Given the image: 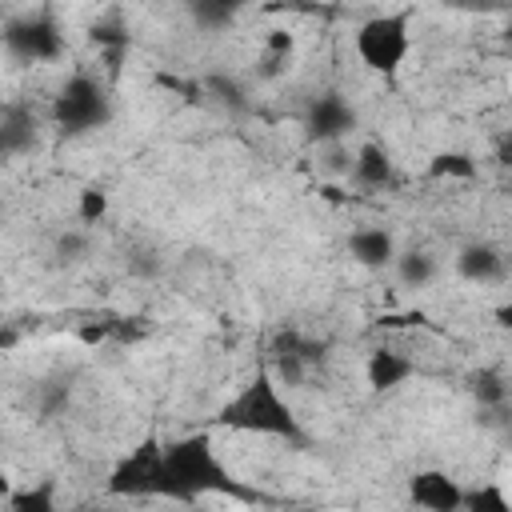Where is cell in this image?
Segmentation results:
<instances>
[{
	"label": "cell",
	"mask_w": 512,
	"mask_h": 512,
	"mask_svg": "<svg viewBox=\"0 0 512 512\" xmlns=\"http://www.w3.org/2000/svg\"><path fill=\"white\" fill-rule=\"evenodd\" d=\"M200 496H228L240 504H276L264 488L244 484L224 468L208 432H188L164 444V496L160 500L196 504Z\"/></svg>",
	"instance_id": "cell-1"
},
{
	"label": "cell",
	"mask_w": 512,
	"mask_h": 512,
	"mask_svg": "<svg viewBox=\"0 0 512 512\" xmlns=\"http://www.w3.org/2000/svg\"><path fill=\"white\" fill-rule=\"evenodd\" d=\"M216 424L228 432H252V436H272L284 444L304 448L308 432L300 428L296 408L288 404L284 388L276 384V376L268 368H256V376L216 412Z\"/></svg>",
	"instance_id": "cell-2"
},
{
	"label": "cell",
	"mask_w": 512,
	"mask_h": 512,
	"mask_svg": "<svg viewBox=\"0 0 512 512\" xmlns=\"http://www.w3.org/2000/svg\"><path fill=\"white\" fill-rule=\"evenodd\" d=\"M112 120V96L104 88L100 76L92 72H72L56 96H52V124L64 132V136H84V132H96Z\"/></svg>",
	"instance_id": "cell-3"
},
{
	"label": "cell",
	"mask_w": 512,
	"mask_h": 512,
	"mask_svg": "<svg viewBox=\"0 0 512 512\" xmlns=\"http://www.w3.org/2000/svg\"><path fill=\"white\" fill-rule=\"evenodd\" d=\"M352 44L368 72L392 80L412 52V16L408 12H376L356 28Z\"/></svg>",
	"instance_id": "cell-4"
},
{
	"label": "cell",
	"mask_w": 512,
	"mask_h": 512,
	"mask_svg": "<svg viewBox=\"0 0 512 512\" xmlns=\"http://www.w3.org/2000/svg\"><path fill=\"white\" fill-rule=\"evenodd\" d=\"M104 492L116 500H160L164 496V444L144 436L104 480Z\"/></svg>",
	"instance_id": "cell-5"
},
{
	"label": "cell",
	"mask_w": 512,
	"mask_h": 512,
	"mask_svg": "<svg viewBox=\"0 0 512 512\" xmlns=\"http://www.w3.org/2000/svg\"><path fill=\"white\" fill-rule=\"evenodd\" d=\"M4 48L24 64H52L64 56V28L48 8L20 12L4 24Z\"/></svg>",
	"instance_id": "cell-6"
},
{
	"label": "cell",
	"mask_w": 512,
	"mask_h": 512,
	"mask_svg": "<svg viewBox=\"0 0 512 512\" xmlns=\"http://www.w3.org/2000/svg\"><path fill=\"white\" fill-rule=\"evenodd\" d=\"M316 364H324V344L304 336L300 328H280L268 340V372L280 388H300Z\"/></svg>",
	"instance_id": "cell-7"
},
{
	"label": "cell",
	"mask_w": 512,
	"mask_h": 512,
	"mask_svg": "<svg viewBox=\"0 0 512 512\" xmlns=\"http://www.w3.org/2000/svg\"><path fill=\"white\" fill-rule=\"evenodd\" d=\"M356 124H360V116H356L352 100H348L344 92H336V88L316 92V96L308 100V108H304V132H308V140L320 144V148L344 144V140L356 132Z\"/></svg>",
	"instance_id": "cell-8"
},
{
	"label": "cell",
	"mask_w": 512,
	"mask_h": 512,
	"mask_svg": "<svg viewBox=\"0 0 512 512\" xmlns=\"http://www.w3.org/2000/svg\"><path fill=\"white\" fill-rule=\"evenodd\" d=\"M408 500L420 512H464V484L444 468H420L408 476Z\"/></svg>",
	"instance_id": "cell-9"
},
{
	"label": "cell",
	"mask_w": 512,
	"mask_h": 512,
	"mask_svg": "<svg viewBox=\"0 0 512 512\" xmlns=\"http://www.w3.org/2000/svg\"><path fill=\"white\" fill-rule=\"evenodd\" d=\"M456 276L468 284H500L508 276V260L496 244L488 240H472L456 252Z\"/></svg>",
	"instance_id": "cell-10"
},
{
	"label": "cell",
	"mask_w": 512,
	"mask_h": 512,
	"mask_svg": "<svg viewBox=\"0 0 512 512\" xmlns=\"http://www.w3.org/2000/svg\"><path fill=\"white\" fill-rule=\"evenodd\" d=\"M36 132H40V128H36L32 104L8 100V104L0 108V152H4L8 160L32 152V148H36Z\"/></svg>",
	"instance_id": "cell-11"
},
{
	"label": "cell",
	"mask_w": 512,
	"mask_h": 512,
	"mask_svg": "<svg viewBox=\"0 0 512 512\" xmlns=\"http://www.w3.org/2000/svg\"><path fill=\"white\" fill-rule=\"evenodd\" d=\"M364 376H368V388L372 392H396L400 384H408L416 376V360L404 356L400 348H372L368 352V364H364Z\"/></svg>",
	"instance_id": "cell-12"
},
{
	"label": "cell",
	"mask_w": 512,
	"mask_h": 512,
	"mask_svg": "<svg viewBox=\"0 0 512 512\" xmlns=\"http://www.w3.org/2000/svg\"><path fill=\"white\" fill-rule=\"evenodd\" d=\"M348 256L368 268V272H380V268H392L396 256H400V244L388 228H356L348 236Z\"/></svg>",
	"instance_id": "cell-13"
},
{
	"label": "cell",
	"mask_w": 512,
	"mask_h": 512,
	"mask_svg": "<svg viewBox=\"0 0 512 512\" xmlns=\"http://www.w3.org/2000/svg\"><path fill=\"white\" fill-rule=\"evenodd\" d=\"M392 180H396V168H392L388 148H380L372 140L360 144L356 148V160H352V184L364 188V192H384Z\"/></svg>",
	"instance_id": "cell-14"
},
{
	"label": "cell",
	"mask_w": 512,
	"mask_h": 512,
	"mask_svg": "<svg viewBox=\"0 0 512 512\" xmlns=\"http://www.w3.org/2000/svg\"><path fill=\"white\" fill-rule=\"evenodd\" d=\"M464 388H468V396L484 408V412H500L504 404H508V380L496 372V368H472L468 376H464Z\"/></svg>",
	"instance_id": "cell-15"
},
{
	"label": "cell",
	"mask_w": 512,
	"mask_h": 512,
	"mask_svg": "<svg viewBox=\"0 0 512 512\" xmlns=\"http://www.w3.org/2000/svg\"><path fill=\"white\" fill-rule=\"evenodd\" d=\"M424 176L428 180H460V184H468V180H476L480 176V164L468 156V152H460V148H444V152H436L432 160H428V168H424Z\"/></svg>",
	"instance_id": "cell-16"
},
{
	"label": "cell",
	"mask_w": 512,
	"mask_h": 512,
	"mask_svg": "<svg viewBox=\"0 0 512 512\" xmlns=\"http://www.w3.org/2000/svg\"><path fill=\"white\" fill-rule=\"evenodd\" d=\"M392 268H396V280H400L404 288H428V284L436 280V272H440L436 256L424 252V248H400V256H396Z\"/></svg>",
	"instance_id": "cell-17"
},
{
	"label": "cell",
	"mask_w": 512,
	"mask_h": 512,
	"mask_svg": "<svg viewBox=\"0 0 512 512\" xmlns=\"http://www.w3.org/2000/svg\"><path fill=\"white\" fill-rule=\"evenodd\" d=\"M204 96H212L216 104H224V108L236 112V116L252 112V96H248V88H244L232 72H208V76H204Z\"/></svg>",
	"instance_id": "cell-18"
},
{
	"label": "cell",
	"mask_w": 512,
	"mask_h": 512,
	"mask_svg": "<svg viewBox=\"0 0 512 512\" xmlns=\"http://www.w3.org/2000/svg\"><path fill=\"white\" fill-rule=\"evenodd\" d=\"M88 40H92V48L104 56L108 72H116V68H120V56H124V52H128V44H132L128 28H120L116 20H112V24H92Z\"/></svg>",
	"instance_id": "cell-19"
},
{
	"label": "cell",
	"mask_w": 512,
	"mask_h": 512,
	"mask_svg": "<svg viewBox=\"0 0 512 512\" xmlns=\"http://www.w3.org/2000/svg\"><path fill=\"white\" fill-rule=\"evenodd\" d=\"M8 512H60L56 504V484L52 480H36V484H24L8 496Z\"/></svg>",
	"instance_id": "cell-20"
},
{
	"label": "cell",
	"mask_w": 512,
	"mask_h": 512,
	"mask_svg": "<svg viewBox=\"0 0 512 512\" xmlns=\"http://www.w3.org/2000/svg\"><path fill=\"white\" fill-rule=\"evenodd\" d=\"M464 512H512V496L496 480H480L464 488Z\"/></svg>",
	"instance_id": "cell-21"
},
{
	"label": "cell",
	"mask_w": 512,
	"mask_h": 512,
	"mask_svg": "<svg viewBox=\"0 0 512 512\" xmlns=\"http://www.w3.org/2000/svg\"><path fill=\"white\" fill-rule=\"evenodd\" d=\"M292 48H296V36L292 32H284V28H276V32H268V40H264V56H260V76L264 80H272V76H280L284 68H288V60H292Z\"/></svg>",
	"instance_id": "cell-22"
},
{
	"label": "cell",
	"mask_w": 512,
	"mask_h": 512,
	"mask_svg": "<svg viewBox=\"0 0 512 512\" xmlns=\"http://www.w3.org/2000/svg\"><path fill=\"white\" fill-rule=\"evenodd\" d=\"M188 16H192L196 28L220 32V28H228L236 20V4H224V0H192L188 4Z\"/></svg>",
	"instance_id": "cell-23"
},
{
	"label": "cell",
	"mask_w": 512,
	"mask_h": 512,
	"mask_svg": "<svg viewBox=\"0 0 512 512\" xmlns=\"http://www.w3.org/2000/svg\"><path fill=\"white\" fill-rule=\"evenodd\" d=\"M104 216H108V192L96 188V184L80 188V196H76V220H80L84 228H92V224H100Z\"/></svg>",
	"instance_id": "cell-24"
},
{
	"label": "cell",
	"mask_w": 512,
	"mask_h": 512,
	"mask_svg": "<svg viewBox=\"0 0 512 512\" xmlns=\"http://www.w3.org/2000/svg\"><path fill=\"white\" fill-rule=\"evenodd\" d=\"M88 232L84 228H68V232H60L56 236V260L60 264H80L84 256H88Z\"/></svg>",
	"instance_id": "cell-25"
},
{
	"label": "cell",
	"mask_w": 512,
	"mask_h": 512,
	"mask_svg": "<svg viewBox=\"0 0 512 512\" xmlns=\"http://www.w3.org/2000/svg\"><path fill=\"white\" fill-rule=\"evenodd\" d=\"M108 324H112V340H108V344H116V348L140 344V340L148 336V324H144L140 316H108Z\"/></svg>",
	"instance_id": "cell-26"
},
{
	"label": "cell",
	"mask_w": 512,
	"mask_h": 512,
	"mask_svg": "<svg viewBox=\"0 0 512 512\" xmlns=\"http://www.w3.org/2000/svg\"><path fill=\"white\" fill-rule=\"evenodd\" d=\"M76 336H80V344L96 348V344H108V340H112V324H108V316H100V320H84V324L76 328Z\"/></svg>",
	"instance_id": "cell-27"
},
{
	"label": "cell",
	"mask_w": 512,
	"mask_h": 512,
	"mask_svg": "<svg viewBox=\"0 0 512 512\" xmlns=\"http://www.w3.org/2000/svg\"><path fill=\"white\" fill-rule=\"evenodd\" d=\"M352 160H356V152H348L344 144H328V148H324V168H328V172L352 176Z\"/></svg>",
	"instance_id": "cell-28"
},
{
	"label": "cell",
	"mask_w": 512,
	"mask_h": 512,
	"mask_svg": "<svg viewBox=\"0 0 512 512\" xmlns=\"http://www.w3.org/2000/svg\"><path fill=\"white\" fill-rule=\"evenodd\" d=\"M64 404H68V388H64V384H52V388L44 392V400H40V412H44V416H56Z\"/></svg>",
	"instance_id": "cell-29"
},
{
	"label": "cell",
	"mask_w": 512,
	"mask_h": 512,
	"mask_svg": "<svg viewBox=\"0 0 512 512\" xmlns=\"http://www.w3.org/2000/svg\"><path fill=\"white\" fill-rule=\"evenodd\" d=\"M492 320H496V328H500L504 336H512V296H508V300H500V304L492 308Z\"/></svg>",
	"instance_id": "cell-30"
},
{
	"label": "cell",
	"mask_w": 512,
	"mask_h": 512,
	"mask_svg": "<svg viewBox=\"0 0 512 512\" xmlns=\"http://www.w3.org/2000/svg\"><path fill=\"white\" fill-rule=\"evenodd\" d=\"M496 164L512 172V132H504V136L496 140Z\"/></svg>",
	"instance_id": "cell-31"
},
{
	"label": "cell",
	"mask_w": 512,
	"mask_h": 512,
	"mask_svg": "<svg viewBox=\"0 0 512 512\" xmlns=\"http://www.w3.org/2000/svg\"><path fill=\"white\" fill-rule=\"evenodd\" d=\"M132 272H136V276H152V272H156L152 252H136V256H132Z\"/></svg>",
	"instance_id": "cell-32"
},
{
	"label": "cell",
	"mask_w": 512,
	"mask_h": 512,
	"mask_svg": "<svg viewBox=\"0 0 512 512\" xmlns=\"http://www.w3.org/2000/svg\"><path fill=\"white\" fill-rule=\"evenodd\" d=\"M16 344V328H4V336H0V348H12Z\"/></svg>",
	"instance_id": "cell-33"
},
{
	"label": "cell",
	"mask_w": 512,
	"mask_h": 512,
	"mask_svg": "<svg viewBox=\"0 0 512 512\" xmlns=\"http://www.w3.org/2000/svg\"><path fill=\"white\" fill-rule=\"evenodd\" d=\"M76 512H116V508H104V504H84V508H76Z\"/></svg>",
	"instance_id": "cell-34"
},
{
	"label": "cell",
	"mask_w": 512,
	"mask_h": 512,
	"mask_svg": "<svg viewBox=\"0 0 512 512\" xmlns=\"http://www.w3.org/2000/svg\"><path fill=\"white\" fill-rule=\"evenodd\" d=\"M500 36H504V44H508V48H512V20H508V28H504V32H500Z\"/></svg>",
	"instance_id": "cell-35"
},
{
	"label": "cell",
	"mask_w": 512,
	"mask_h": 512,
	"mask_svg": "<svg viewBox=\"0 0 512 512\" xmlns=\"http://www.w3.org/2000/svg\"><path fill=\"white\" fill-rule=\"evenodd\" d=\"M196 512H200V508H196Z\"/></svg>",
	"instance_id": "cell-36"
}]
</instances>
